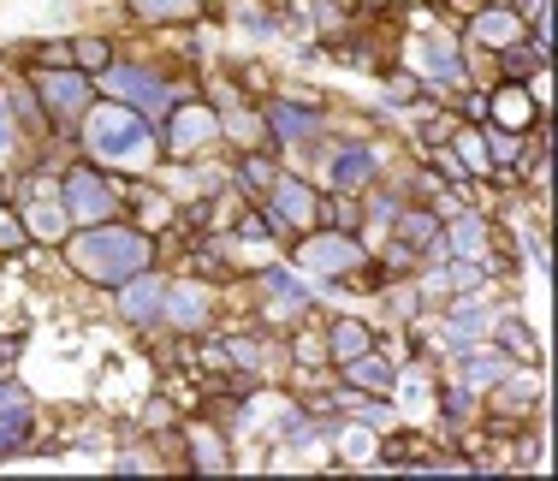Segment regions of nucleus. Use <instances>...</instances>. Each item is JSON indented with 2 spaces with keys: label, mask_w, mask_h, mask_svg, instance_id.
<instances>
[{
  "label": "nucleus",
  "mask_w": 558,
  "mask_h": 481,
  "mask_svg": "<svg viewBox=\"0 0 558 481\" xmlns=\"http://www.w3.org/2000/svg\"><path fill=\"white\" fill-rule=\"evenodd\" d=\"M65 226H72V214H65V203H31V214H24V232L43 238V244H60Z\"/></svg>",
  "instance_id": "nucleus-19"
},
{
  "label": "nucleus",
  "mask_w": 558,
  "mask_h": 481,
  "mask_svg": "<svg viewBox=\"0 0 558 481\" xmlns=\"http://www.w3.org/2000/svg\"><path fill=\"white\" fill-rule=\"evenodd\" d=\"M298 262L315 267V274H356V267H363V244H356L351 232H339V226H327V232H315L298 244Z\"/></svg>",
  "instance_id": "nucleus-7"
},
{
  "label": "nucleus",
  "mask_w": 558,
  "mask_h": 481,
  "mask_svg": "<svg viewBox=\"0 0 558 481\" xmlns=\"http://www.w3.org/2000/svg\"><path fill=\"white\" fill-rule=\"evenodd\" d=\"M387 96H392V101H416L422 84H416L410 72H387Z\"/></svg>",
  "instance_id": "nucleus-31"
},
{
  "label": "nucleus",
  "mask_w": 558,
  "mask_h": 481,
  "mask_svg": "<svg viewBox=\"0 0 558 481\" xmlns=\"http://www.w3.org/2000/svg\"><path fill=\"white\" fill-rule=\"evenodd\" d=\"M215 137H220V113H215V107H203V101H172L167 131H161V149H167L172 160L196 155L203 143H215Z\"/></svg>",
  "instance_id": "nucleus-6"
},
{
  "label": "nucleus",
  "mask_w": 558,
  "mask_h": 481,
  "mask_svg": "<svg viewBox=\"0 0 558 481\" xmlns=\"http://www.w3.org/2000/svg\"><path fill=\"white\" fill-rule=\"evenodd\" d=\"M482 7H511V0H482Z\"/></svg>",
  "instance_id": "nucleus-37"
},
{
  "label": "nucleus",
  "mask_w": 558,
  "mask_h": 481,
  "mask_svg": "<svg viewBox=\"0 0 558 481\" xmlns=\"http://www.w3.org/2000/svg\"><path fill=\"white\" fill-rule=\"evenodd\" d=\"M440 410H446V417L451 422H463V417H470V410H475V386H446V393H440Z\"/></svg>",
  "instance_id": "nucleus-30"
},
{
  "label": "nucleus",
  "mask_w": 558,
  "mask_h": 481,
  "mask_svg": "<svg viewBox=\"0 0 558 481\" xmlns=\"http://www.w3.org/2000/svg\"><path fill=\"white\" fill-rule=\"evenodd\" d=\"M392 226H398V244H410L416 256L440 244V214H428V208H398Z\"/></svg>",
  "instance_id": "nucleus-16"
},
{
  "label": "nucleus",
  "mask_w": 558,
  "mask_h": 481,
  "mask_svg": "<svg viewBox=\"0 0 558 481\" xmlns=\"http://www.w3.org/2000/svg\"><path fill=\"white\" fill-rule=\"evenodd\" d=\"M161 315L172 321V327L196 333V327L208 321V291L196 286V279H184V286H167V298H161Z\"/></svg>",
  "instance_id": "nucleus-13"
},
{
  "label": "nucleus",
  "mask_w": 558,
  "mask_h": 481,
  "mask_svg": "<svg viewBox=\"0 0 558 481\" xmlns=\"http://www.w3.org/2000/svg\"><path fill=\"white\" fill-rule=\"evenodd\" d=\"M268 131L279 143H298V137H315V131H322V113H315V101L303 96V107L298 101H268Z\"/></svg>",
  "instance_id": "nucleus-11"
},
{
  "label": "nucleus",
  "mask_w": 558,
  "mask_h": 481,
  "mask_svg": "<svg viewBox=\"0 0 558 481\" xmlns=\"http://www.w3.org/2000/svg\"><path fill=\"white\" fill-rule=\"evenodd\" d=\"M24 434H31V405H19V410H0V452L24 446Z\"/></svg>",
  "instance_id": "nucleus-29"
},
{
  "label": "nucleus",
  "mask_w": 558,
  "mask_h": 481,
  "mask_svg": "<svg viewBox=\"0 0 558 481\" xmlns=\"http://www.w3.org/2000/svg\"><path fill=\"white\" fill-rule=\"evenodd\" d=\"M101 84H108L113 96H125L143 119H167V113H172V89H167V77H161V72H149V65H108V72H101Z\"/></svg>",
  "instance_id": "nucleus-5"
},
{
  "label": "nucleus",
  "mask_w": 558,
  "mask_h": 481,
  "mask_svg": "<svg viewBox=\"0 0 558 481\" xmlns=\"http://www.w3.org/2000/svg\"><path fill=\"white\" fill-rule=\"evenodd\" d=\"M191 464H196V470H226V452H220V440L208 434V428H196V434H191Z\"/></svg>",
  "instance_id": "nucleus-27"
},
{
  "label": "nucleus",
  "mask_w": 558,
  "mask_h": 481,
  "mask_svg": "<svg viewBox=\"0 0 558 481\" xmlns=\"http://www.w3.org/2000/svg\"><path fill=\"white\" fill-rule=\"evenodd\" d=\"M119 286H125V291H119V315H125V321H137V327H143V321L161 315L167 286L155 274H131V279H119Z\"/></svg>",
  "instance_id": "nucleus-12"
},
{
  "label": "nucleus",
  "mask_w": 558,
  "mask_h": 481,
  "mask_svg": "<svg viewBox=\"0 0 558 481\" xmlns=\"http://www.w3.org/2000/svg\"><path fill=\"white\" fill-rule=\"evenodd\" d=\"M511 374V357L505 351H470L463 345V386H499Z\"/></svg>",
  "instance_id": "nucleus-18"
},
{
  "label": "nucleus",
  "mask_w": 558,
  "mask_h": 481,
  "mask_svg": "<svg viewBox=\"0 0 558 481\" xmlns=\"http://www.w3.org/2000/svg\"><path fill=\"white\" fill-rule=\"evenodd\" d=\"M12 137H19V131H12V96H7V84H0V149H12Z\"/></svg>",
  "instance_id": "nucleus-35"
},
{
  "label": "nucleus",
  "mask_w": 558,
  "mask_h": 481,
  "mask_svg": "<svg viewBox=\"0 0 558 481\" xmlns=\"http://www.w3.org/2000/svg\"><path fill=\"white\" fill-rule=\"evenodd\" d=\"M60 203L72 220H84V226H96V220H113V208H119V184L108 179V172H96V167H65V179H60Z\"/></svg>",
  "instance_id": "nucleus-4"
},
{
  "label": "nucleus",
  "mask_w": 558,
  "mask_h": 481,
  "mask_svg": "<svg viewBox=\"0 0 558 481\" xmlns=\"http://www.w3.org/2000/svg\"><path fill=\"white\" fill-rule=\"evenodd\" d=\"M511 12H517V19H541V12H547V0H517Z\"/></svg>",
  "instance_id": "nucleus-36"
},
{
  "label": "nucleus",
  "mask_w": 558,
  "mask_h": 481,
  "mask_svg": "<svg viewBox=\"0 0 558 481\" xmlns=\"http://www.w3.org/2000/svg\"><path fill=\"white\" fill-rule=\"evenodd\" d=\"M72 267L84 279H96V286H119V279L143 274L149 267V238L137 232V226H113V220H96L89 232L72 238Z\"/></svg>",
  "instance_id": "nucleus-1"
},
{
  "label": "nucleus",
  "mask_w": 558,
  "mask_h": 481,
  "mask_svg": "<svg viewBox=\"0 0 558 481\" xmlns=\"http://www.w3.org/2000/svg\"><path fill=\"white\" fill-rule=\"evenodd\" d=\"M451 131H458V119H428V125H422V143H428V149H440V143H451Z\"/></svg>",
  "instance_id": "nucleus-33"
},
{
  "label": "nucleus",
  "mask_w": 558,
  "mask_h": 481,
  "mask_svg": "<svg viewBox=\"0 0 558 481\" xmlns=\"http://www.w3.org/2000/svg\"><path fill=\"white\" fill-rule=\"evenodd\" d=\"M31 244V232H24V220H12V214H0V250H24Z\"/></svg>",
  "instance_id": "nucleus-32"
},
{
  "label": "nucleus",
  "mask_w": 558,
  "mask_h": 481,
  "mask_svg": "<svg viewBox=\"0 0 558 481\" xmlns=\"http://www.w3.org/2000/svg\"><path fill=\"white\" fill-rule=\"evenodd\" d=\"M458 137V160H463V172H494V160H487V143H482V131H451Z\"/></svg>",
  "instance_id": "nucleus-25"
},
{
  "label": "nucleus",
  "mask_w": 558,
  "mask_h": 481,
  "mask_svg": "<svg viewBox=\"0 0 558 481\" xmlns=\"http://www.w3.org/2000/svg\"><path fill=\"white\" fill-rule=\"evenodd\" d=\"M499 351L505 357H523V363H541V345L529 339V327H523V321H511V315L499 321Z\"/></svg>",
  "instance_id": "nucleus-24"
},
{
  "label": "nucleus",
  "mask_w": 558,
  "mask_h": 481,
  "mask_svg": "<svg viewBox=\"0 0 558 481\" xmlns=\"http://www.w3.org/2000/svg\"><path fill=\"white\" fill-rule=\"evenodd\" d=\"M220 131H226V137H238V143H268V119H262V113H244V107H226Z\"/></svg>",
  "instance_id": "nucleus-23"
},
{
  "label": "nucleus",
  "mask_w": 558,
  "mask_h": 481,
  "mask_svg": "<svg viewBox=\"0 0 558 481\" xmlns=\"http://www.w3.org/2000/svg\"><path fill=\"white\" fill-rule=\"evenodd\" d=\"M31 60H36V65H72V48H65V43H43Z\"/></svg>",
  "instance_id": "nucleus-34"
},
{
  "label": "nucleus",
  "mask_w": 558,
  "mask_h": 481,
  "mask_svg": "<svg viewBox=\"0 0 558 481\" xmlns=\"http://www.w3.org/2000/svg\"><path fill=\"white\" fill-rule=\"evenodd\" d=\"M363 351H375V333H368L363 321L339 315L333 327H327V357H333V363H351V357H363Z\"/></svg>",
  "instance_id": "nucleus-17"
},
{
  "label": "nucleus",
  "mask_w": 558,
  "mask_h": 481,
  "mask_svg": "<svg viewBox=\"0 0 558 481\" xmlns=\"http://www.w3.org/2000/svg\"><path fill=\"white\" fill-rule=\"evenodd\" d=\"M0 203H7V179H0Z\"/></svg>",
  "instance_id": "nucleus-38"
},
{
  "label": "nucleus",
  "mask_w": 558,
  "mask_h": 481,
  "mask_svg": "<svg viewBox=\"0 0 558 481\" xmlns=\"http://www.w3.org/2000/svg\"><path fill=\"white\" fill-rule=\"evenodd\" d=\"M482 327H487V310H482V303H475V298H463L458 310L446 315V339L458 345V351H463V345H470V339H475V333H482Z\"/></svg>",
  "instance_id": "nucleus-21"
},
{
  "label": "nucleus",
  "mask_w": 558,
  "mask_h": 481,
  "mask_svg": "<svg viewBox=\"0 0 558 481\" xmlns=\"http://www.w3.org/2000/svg\"><path fill=\"white\" fill-rule=\"evenodd\" d=\"M487 238H494V226H487L482 214H458V220H451V250H458V256H487Z\"/></svg>",
  "instance_id": "nucleus-20"
},
{
  "label": "nucleus",
  "mask_w": 558,
  "mask_h": 481,
  "mask_svg": "<svg viewBox=\"0 0 558 481\" xmlns=\"http://www.w3.org/2000/svg\"><path fill=\"white\" fill-rule=\"evenodd\" d=\"M149 137H155L149 119L125 101H108V107H89L84 113V143L96 160H137L149 149Z\"/></svg>",
  "instance_id": "nucleus-2"
},
{
  "label": "nucleus",
  "mask_w": 558,
  "mask_h": 481,
  "mask_svg": "<svg viewBox=\"0 0 558 481\" xmlns=\"http://www.w3.org/2000/svg\"><path fill=\"white\" fill-rule=\"evenodd\" d=\"M375 149H363V143H351V149H339L333 155V167H327V179H333V191H344V196H356L368 179H375Z\"/></svg>",
  "instance_id": "nucleus-14"
},
{
  "label": "nucleus",
  "mask_w": 558,
  "mask_h": 481,
  "mask_svg": "<svg viewBox=\"0 0 558 481\" xmlns=\"http://www.w3.org/2000/svg\"><path fill=\"white\" fill-rule=\"evenodd\" d=\"M339 369H344V386H356V393H375V398H387L392 386H398V369L387 363V357H375V351L351 357V363H339Z\"/></svg>",
  "instance_id": "nucleus-15"
},
{
  "label": "nucleus",
  "mask_w": 558,
  "mask_h": 481,
  "mask_svg": "<svg viewBox=\"0 0 558 481\" xmlns=\"http://www.w3.org/2000/svg\"><path fill=\"white\" fill-rule=\"evenodd\" d=\"M535 119H547V113H541L535 96H529L517 77H511V84H499L494 96H487V125H499V131H529Z\"/></svg>",
  "instance_id": "nucleus-9"
},
{
  "label": "nucleus",
  "mask_w": 558,
  "mask_h": 481,
  "mask_svg": "<svg viewBox=\"0 0 558 481\" xmlns=\"http://www.w3.org/2000/svg\"><path fill=\"white\" fill-rule=\"evenodd\" d=\"M72 65H77V72H108V65H113V48L101 43V36H84V43L72 48Z\"/></svg>",
  "instance_id": "nucleus-26"
},
{
  "label": "nucleus",
  "mask_w": 558,
  "mask_h": 481,
  "mask_svg": "<svg viewBox=\"0 0 558 481\" xmlns=\"http://www.w3.org/2000/svg\"><path fill=\"white\" fill-rule=\"evenodd\" d=\"M499 65H505V77H517V84H523L529 72H541V65H547V48H529V43H511V48H499Z\"/></svg>",
  "instance_id": "nucleus-22"
},
{
  "label": "nucleus",
  "mask_w": 558,
  "mask_h": 481,
  "mask_svg": "<svg viewBox=\"0 0 558 481\" xmlns=\"http://www.w3.org/2000/svg\"><path fill=\"white\" fill-rule=\"evenodd\" d=\"M268 191H274L268 196V203H274L268 220L274 226H315V220H322V196H315L303 179H274Z\"/></svg>",
  "instance_id": "nucleus-8"
},
{
  "label": "nucleus",
  "mask_w": 558,
  "mask_h": 481,
  "mask_svg": "<svg viewBox=\"0 0 558 481\" xmlns=\"http://www.w3.org/2000/svg\"><path fill=\"white\" fill-rule=\"evenodd\" d=\"M36 96H43L48 125L77 131V119L89 113V72H77V65H36Z\"/></svg>",
  "instance_id": "nucleus-3"
},
{
  "label": "nucleus",
  "mask_w": 558,
  "mask_h": 481,
  "mask_svg": "<svg viewBox=\"0 0 558 481\" xmlns=\"http://www.w3.org/2000/svg\"><path fill=\"white\" fill-rule=\"evenodd\" d=\"M238 184H244V191H268V184H274V160L268 155H244V160H238Z\"/></svg>",
  "instance_id": "nucleus-28"
},
{
  "label": "nucleus",
  "mask_w": 558,
  "mask_h": 481,
  "mask_svg": "<svg viewBox=\"0 0 558 481\" xmlns=\"http://www.w3.org/2000/svg\"><path fill=\"white\" fill-rule=\"evenodd\" d=\"M470 36L482 48H511V43H523V19H517L511 7H475L470 12Z\"/></svg>",
  "instance_id": "nucleus-10"
}]
</instances>
